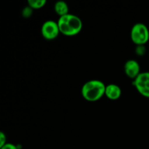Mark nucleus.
Masks as SVG:
<instances>
[{
	"label": "nucleus",
	"instance_id": "f257e3e1",
	"mask_svg": "<svg viewBox=\"0 0 149 149\" xmlns=\"http://www.w3.org/2000/svg\"><path fill=\"white\" fill-rule=\"evenodd\" d=\"M58 24L60 32L67 36L77 35L83 27L82 21L80 17L70 13L60 17L58 20Z\"/></svg>",
	"mask_w": 149,
	"mask_h": 149
},
{
	"label": "nucleus",
	"instance_id": "f03ea898",
	"mask_svg": "<svg viewBox=\"0 0 149 149\" xmlns=\"http://www.w3.org/2000/svg\"><path fill=\"white\" fill-rule=\"evenodd\" d=\"M106 87V85L100 80H90L81 87V95L87 101H97L105 95Z\"/></svg>",
	"mask_w": 149,
	"mask_h": 149
},
{
	"label": "nucleus",
	"instance_id": "7ed1b4c3",
	"mask_svg": "<svg viewBox=\"0 0 149 149\" xmlns=\"http://www.w3.org/2000/svg\"><path fill=\"white\" fill-rule=\"evenodd\" d=\"M132 42L138 46H143L149 40V30L146 26L142 23L134 25L130 33Z\"/></svg>",
	"mask_w": 149,
	"mask_h": 149
},
{
	"label": "nucleus",
	"instance_id": "20e7f679",
	"mask_svg": "<svg viewBox=\"0 0 149 149\" xmlns=\"http://www.w3.org/2000/svg\"><path fill=\"white\" fill-rule=\"evenodd\" d=\"M133 84L140 94L149 97V72H141L134 79Z\"/></svg>",
	"mask_w": 149,
	"mask_h": 149
},
{
	"label": "nucleus",
	"instance_id": "39448f33",
	"mask_svg": "<svg viewBox=\"0 0 149 149\" xmlns=\"http://www.w3.org/2000/svg\"><path fill=\"white\" fill-rule=\"evenodd\" d=\"M42 36L44 38L48 40H52L57 38L59 35L60 32L59 26H58V22L54 20H47L42 24Z\"/></svg>",
	"mask_w": 149,
	"mask_h": 149
},
{
	"label": "nucleus",
	"instance_id": "423d86ee",
	"mask_svg": "<svg viewBox=\"0 0 149 149\" xmlns=\"http://www.w3.org/2000/svg\"><path fill=\"white\" fill-rule=\"evenodd\" d=\"M125 71L126 75L131 79H136L141 74V66L138 61L129 60L125 63Z\"/></svg>",
	"mask_w": 149,
	"mask_h": 149
},
{
	"label": "nucleus",
	"instance_id": "0eeeda50",
	"mask_svg": "<svg viewBox=\"0 0 149 149\" xmlns=\"http://www.w3.org/2000/svg\"><path fill=\"white\" fill-rule=\"evenodd\" d=\"M105 95L110 100H118L122 95V90L117 84H110L106 85Z\"/></svg>",
	"mask_w": 149,
	"mask_h": 149
},
{
	"label": "nucleus",
	"instance_id": "6e6552de",
	"mask_svg": "<svg viewBox=\"0 0 149 149\" xmlns=\"http://www.w3.org/2000/svg\"><path fill=\"white\" fill-rule=\"evenodd\" d=\"M55 11L56 13V14H58L60 17H62V16L68 14V4L63 1H58L55 3Z\"/></svg>",
	"mask_w": 149,
	"mask_h": 149
},
{
	"label": "nucleus",
	"instance_id": "1a4fd4ad",
	"mask_svg": "<svg viewBox=\"0 0 149 149\" xmlns=\"http://www.w3.org/2000/svg\"><path fill=\"white\" fill-rule=\"evenodd\" d=\"M47 3L46 0H28V4L32 9H40Z\"/></svg>",
	"mask_w": 149,
	"mask_h": 149
},
{
	"label": "nucleus",
	"instance_id": "9d476101",
	"mask_svg": "<svg viewBox=\"0 0 149 149\" xmlns=\"http://www.w3.org/2000/svg\"><path fill=\"white\" fill-rule=\"evenodd\" d=\"M7 143V137L3 132H0V148L4 146Z\"/></svg>",
	"mask_w": 149,
	"mask_h": 149
},
{
	"label": "nucleus",
	"instance_id": "9b49d317",
	"mask_svg": "<svg viewBox=\"0 0 149 149\" xmlns=\"http://www.w3.org/2000/svg\"><path fill=\"white\" fill-rule=\"evenodd\" d=\"M32 14V8H31L29 6L25 7L23 10V15L25 17H30L31 15Z\"/></svg>",
	"mask_w": 149,
	"mask_h": 149
},
{
	"label": "nucleus",
	"instance_id": "f8f14e48",
	"mask_svg": "<svg viewBox=\"0 0 149 149\" xmlns=\"http://www.w3.org/2000/svg\"><path fill=\"white\" fill-rule=\"evenodd\" d=\"M0 149H18L15 145L13 143H6L3 147L0 148Z\"/></svg>",
	"mask_w": 149,
	"mask_h": 149
},
{
	"label": "nucleus",
	"instance_id": "ddd939ff",
	"mask_svg": "<svg viewBox=\"0 0 149 149\" xmlns=\"http://www.w3.org/2000/svg\"><path fill=\"white\" fill-rule=\"evenodd\" d=\"M146 52V49L143 46H138L137 49V52L139 55H143Z\"/></svg>",
	"mask_w": 149,
	"mask_h": 149
}]
</instances>
